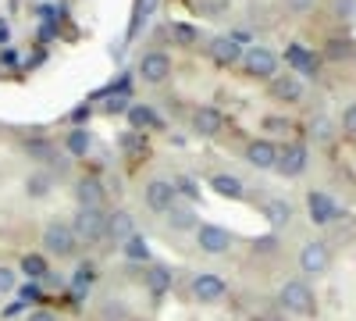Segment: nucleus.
<instances>
[{"label": "nucleus", "instance_id": "1", "mask_svg": "<svg viewBox=\"0 0 356 321\" xmlns=\"http://www.w3.org/2000/svg\"><path fill=\"white\" fill-rule=\"evenodd\" d=\"M72 228H75V236H79L86 246L107 240V214H104V208H79Z\"/></svg>", "mask_w": 356, "mask_h": 321}, {"label": "nucleus", "instance_id": "2", "mask_svg": "<svg viewBox=\"0 0 356 321\" xmlns=\"http://www.w3.org/2000/svg\"><path fill=\"white\" fill-rule=\"evenodd\" d=\"M278 304L289 311V314H300V318H310L317 311V297L307 282H285L278 289Z\"/></svg>", "mask_w": 356, "mask_h": 321}, {"label": "nucleus", "instance_id": "3", "mask_svg": "<svg viewBox=\"0 0 356 321\" xmlns=\"http://www.w3.org/2000/svg\"><path fill=\"white\" fill-rule=\"evenodd\" d=\"M43 246L47 253H57V257H72L75 246H79V236H75V228L65 225V221H50L43 228Z\"/></svg>", "mask_w": 356, "mask_h": 321}, {"label": "nucleus", "instance_id": "4", "mask_svg": "<svg viewBox=\"0 0 356 321\" xmlns=\"http://www.w3.org/2000/svg\"><path fill=\"white\" fill-rule=\"evenodd\" d=\"M239 65H243L246 75H253V79H275V75H278V54H271L267 47H246Z\"/></svg>", "mask_w": 356, "mask_h": 321}, {"label": "nucleus", "instance_id": "5", "mask_svg": "<svg viewBox=\"0 0 356 321\" xmlns=\"http://www.w3.org/2000/svg\"><path fill=\"white\" fill-rule=\"evenodd\" d=\"M139 79L143 82H150V86H161V82H168L171 79V57L164 54V50H150V54H143L139 57Z\"/></svg>", "mask_w": 356, "mask_h": 321}, {"label": "nucleus", "instance_id": "6", "mask_svg": "<svg viewBox=\"0 0 356 321\" xmlns=\"http://www.w3.org/2000/svg\"><path fill=\"white\" fill-rule=\"evenodd\" d=\"M196 246L203 253H228L232 250V232L221 225H196Z\"/></svg>", "mask_w": 356, "mask_h": 321}, {"label": "nucleus", "instance_id": "7", "mask_svg": "<svg viewBox=\"0 0 356 321\" xmlns=\"http://www.w3.org/2000/svg\"><path fill=\"white\" fill-rule=\"evenodd\" d=\"M332 268V246L328 243H307L300 250V272L303 275H324Z\"/></svg>", "mask_w": 356, "mask_h": 321}, {"label": "nucleus", "instance_id": "8", "mask_svg": "<svg viewBox=\"0 0 356 321\" xmlns=\"http://www.w3.org/2000/svg\"><path fill=\"white\" fill-rule=\"evenodd\" d=\"M225 293H228V282L214 272H200L193 279V297L200 304H218V300H225Z\"/></svg>", "mask_w": 356, "mask_h": 321}, {"label": "nucleus", "instance_id": "9", "mask_svg": "<svg viewBox=\"0 0 356 321\" xmlns=\"http://www.w3.org/2000/svg\"><path fill=\"white\" fill-rule=\"evenodd\" d=\"M275 171L285 175V179H296V175H303V171H307V147H303V143H292V147L278 150Z\"/></svg>", "mask_w": 356, "mask_h": 321}, {"label": "nucleus", "instance_id": "10", "mask_svg": "<svg viewBox=\"0 0 356 321\" xmlns=\"http://www.w3.org/2000/svg\"><path fill=\"white\" fill-rule=\"evenodd\" d=\"M307 211H310V221H314V225H332V221L339 218V203L324 193V189H314V193L307 196Z\"/></svg>", "mask_w": 356, "mask_h": 321}, {"label": "nucleus", "instance_id": "11", "mask_svg": "<svg viewBox=\"0 0 356 321\" xmlns=\"http://www.w3.org/2000/svg\"><path fill=\"white\" fill-rule=\"evenodd\" d=\"M143 196H146V208L164 214V211L171 208V203L178 200V189H175V182H168V179H154L150 186L143 189Z\"/></svg>", "mask_w": 356, "mask_h": 321}, {"label": "nucleus", "instance_id": "12", "mask_svg": "<svg viewBox=\"0 0 356 321\" xmlns=\"http://www.w3.org/2000/svg\"><path fill=\"white\" fill-rule=\"evenodd\" d=\"M246 161L257 168V171H271L275 161H278V147L271 139H253L250 147H246Z\"/></svg>", "mask_w": 356, "mask_h": 321}, {"label": "nucleus", "instance_id": "13", "mask_svg": "<svg viewBox=\"0 0 356 321\" xmlns=\"http://www.w3.org/2000/svg\"><path fill=\"white\" fill-rule=\"evenodd\" d=\"M243 43L239 40H232V36H221V40H214L211 43V57H214V65H221V68H232V65H239L243 61Z\"/></svg>", "mask_w": 356, "mask_h": 321}, {"label": "nucleus", "instance_id": "14", "mask_svg": "<svg viewBox=\"0 0 356 321\" xmlns=\"http://www.w3.org/2000/svg\"><path fill=\"white\" fill-rule=\"evenodd\" d=\"M271 97L282 104H300L303 100V82L300 75H275L271 79Z\"/></svg>", "mask_w": 356, "mask_h": 321}, {"label": "nucleus", "instance_id": "15", "mask_svg": "<svg viewBox=\"0 0 356 321\" xmlns=\"http://www.w3.org/2000/svg\"><path fill=\"white\" fill-rule=\"evenodd\" d=\"M225 129V114L218 107H196L193 111V132L196 136H218Z\"/></svg>", "mask_w": 356, "mask_h": 321}, {"label": "nucleus", "instance_id": "16", "mask_svg": "<svg viewBox=\"0 0 356 321\" xmlns=\"http://www.w3.org/2000/svg\"><path fill=\"white\" fill-rule=\"evenodd\" d=\"M285 65L296 68L300 75H317V57H314L303 43H289V47H285Z\"/></svg>", "mask_w": 356, "mask_h": 321}, {"label": "nucleus", "instance_id": "17", "mask_svg": "<svg viewBox=\"0 0 356 321\" xmlns=\"http://www.w3.org/2000/svg\"><path fill=\"white\" fill-rule=\"evenodd\" d=\"M129 125H132V132H146V129H164V122H161V114L150 107V104H132L129 111Z\"/></svg>", "mask_w": 356, "mask_h": 321}, {"label": "nucleus", "instance_id": "18", "mask_svg": "<svg viewBox=\"0 0 356 321\" xmlns=\"http://www.w3.org/2000/svg\"><path fill=\"white\" fill-rule=\"evenodd\" d=\"M129 236H136V218H132L129 211H114V214H107V240L125 243Z\"/></svg>", "mask_w": 356, "mask_h": 321}, {"label": "nucleus", "instance_id": "19", "mask_svg": "<svg viewBox=\"0 0 356 321\" xmlns=\"http://www.w3.org/2000/svg\"><path fill=\"white\" fill-rule=\"evenodd\" d=\"M211 189H214L218 196H225V200H243V196H246L243 179H235V175H225V171L211 175Z\"/></svg>", "mask_w": 356, "mask_h": 321}, {"label": "nucleus", "instance_id": "20", "mask_svg": "<svg viewBox=\"0 0 356 321\" xmlns=\"http://www.w3.org/2000/svg\"><path fill=\"white\" fill-rule=\"evenodd\" d=\"M164 214H168L164 221H168L175 232H189V228H196V225H200V221H196V211H193V208H186V203H178V200L171 203V208H168Z\"/></svg>", "mask_w": 356, "mask_h": 321}, {"label": "nucleus", "instance_id": "21", "mask_svg": "<svg viewBox=\"0 0 356 321\" xmlns=\"http://www.w3.org/2000/svg\"><path fill=\"white\" fill-rule=\"evenodd\" d=\"M75 200H79V208H104V186L97 179H82L75 186Z\"/></svg>", "mask_w": 356, "mask_h": 321}, {"label": "nucleus", "instance_id": "22", "mask_svg": "<svg viewBox=\"0 0 356 321\" xmlns=\"http://www.w3.org/2000/svg\"><path fill=\"white\" fill-rule=\"evenodd\" d=\"M50 189H54V175H50V171L25 175V196H29V200H47Z\"/></svg>", "mask_w": 356, "mask_h": 321}, {"label": "nucleus", "instance_id": "23", "mask_svg": "<svg viewBox=\"0 0 356 321\" xmlns=\"http://www.w3.org/2000/svg\"><path fill=\"white\" fill-rule=\"evenodd\" d=\"M264 218L271 221V228H285L292 221V203L289 200H267L264 203Z\"/></svg>", "mask_w": 356, "mask_h": 321}, {"label": "nucleus", "instance_id": "24", "mask_svg": "<svg viewBox=\"0 0 356 321\" xmlns=\"http://www.w3.org/2000/svg\"><path fill=\"white\" fill-rule=\"evenodd\" d=\"M65 147H68V154H72V157H86V154H89V147H93V136H89V129L75 125V129L68 132V139H65Z\"/></svg>", "mask_w": 356, "mask_h": 321}, {"label": "nucleus", "instance_id": "25", "mask_svg": "<svg viewBox=\"0 0 356 321\" xmlns=\"http://www.w3.org/2000/svg\"><path fill=\"white\" fill-rule=\"evenodd\" d=\"M22 275H25L29 282H40V279H47V275H50V268H47V257H43V253H25V257H22Z\"/></svg>", "mask_w": 356, "mask_h": 321}, {"label": "nucleus", "instance_id": "26", "mask_svg": "<svg viewBox=\"0 0 356 321\" xmlns=\"http://www.w3.org/2000/svg\"><path fill=\"white\" fill-rule=\"evenodd\" d=\"M146 285H150L154 293H168V289H171V272L164 265H154L150 275H146Z\"/></svg>", "mask_w": 356, "mask_h": 321}, {"label": "nucleus", "instance_id": "27", "mask_svg": "<svg viewBox=\"0 0 356 321\" xmlns=\"http://www.w3.org/2000/svg\"><path fill=\"white\" fill-rule=\"evenodd\" d=\"M171 36H175V43L178 47H196L200 43V29H193V25H171Z\"/></svg>", "mask_w": 356, "mask_h": 321}, {"label": "nucleus", "instance_id": "28", "mask_svg": "<svg viewBox=\"0 0 356 321\" xmlns=\"http://www.w3.org/2000/svg\"><path fill=\"white\" fill-rule=\"evenodd\" d=\"M125 257L129 260H150V243H146L143 236H129L125 240Z\"/></svg>", "mask_w": 356, "mask_h": 321}, {"label": "nucleus", "instance_id": "29", "mask_svg": "<svg viewBox=\"0 0 356 321\" xmlns=\"http://www.w3.org/2000/svg\"><path fill=\"white\" fill-rule=\"evenodd\" d=\"M154 8H157V0H136V8H132V29H129L132 36L139 33V25L154 15Z\"/></svg>", "mask_w": 356, "mask_h": 321}, {"label": "nucleus", "instance_id": "30", "mask_svg": "<svg viewBox=\"0 0 356 321\" xmlns=\"http://www.w3.org/2000/svg\"><path fill=\"white\" fill-rule=\"evenodd\" d=\"M25 150H29V157H36V161H54V147L47 139H29Z\"/></svg>", "mask_w": 356, "mask_h": 321}, {"label": "nucleus", "instance_id": "31", "mask_svg": "<svg viewBox=\"0 0 356 321\" xmlns=\"http://www.w3.org/2000/svg\"><path fill=\"white\" fill-rule=\"evenodd\" d=\"M93 282H97V268L93 265H79V272H75V293H86Z\"/></svg>", "mask_w": 356, "mask_h": 321}, {"label": "nucleus", "instance_id": "32", "mask_svg": "<svg viewBox=\"0 0 356 321\" xmlns=\"http://www.w3.org/2000/svg\"><path fill=\"white\" fill-rule=\"evenodd\" d=\"M353 54H356V50H353L349 40H332V43H328V57H332V61H349Z\"/></svg>", "mask_w": 356, "mask_h": 321}, {"label": "nucleus", "instance_id": "33", "mask_svg": "<svg viewBox=\"0 0 356 321\" xmlns=\"http://www.w3.org/2000/svg\"><path fill=\"white\" fill-rule=\"evenodd\" d=\"M175 189L182 193V196H189V200H196V196H200V189H196V182L189 179V175H182V179H175Z\"/></svg>", "mask_w": 356, "mask_h": 321}, {"label": "nucleus", "instance_id": "34", "mask_svg": "<svg viewBox=\"0 0 356 321\" xmlns=\"http://www.w3.org/2000/svg\"><path fill=\"white\" fill-rule=\"evenodd\" d=\"M310 132H314V139H332V122L317 118V122H310Z\"/></svg>", "mask_w": 356, "mask_h": 321}, {"label": "nucleus", "instance_id": "35", "mask_svg": "<svg viewBox=\"0 0 356 321\" xmlns=\"http://www.w3.org/2000/svg\"><path fill=\"white\" fill-rule=\"evenodd\" d=\"M122 318H125L122 300H107V307H104V321H122Z\"/></svg>", "mask_w": 356, "mask_h": 321}, {"label": "nucleus", "instance_id": "36", "mask_svg": "<svg viewBox=\"0 0 356 321\" xmlns=\"http://www.w3.org/2000/svg\"><path fill=\"white\" fill-rule=\"evenodd\" d=\"M342 132L356 136V104H349V107L342 111Z\"/></svg>", "mask_w": 356, "mask_h": 321}, {"label": "nucleus", "instance_id": "37", "mask_svg": "<svg viewBox=\"0 0 356 321\" xmlns=\"http://www.w3.org/2000/svg\"><path fill=\"white\" fill-rule=\"evenodd\" d=\"M15 282H18V275H15L11 268H4V265H0V293H11V289H15Z\"/></svg>", "mask_w": 356, "mask_h": 321}, {"label": "nucleus", "instance_id": "38", "mask_svg": "<svg viewBox=\"0 0 356 321\" xmlns=\"http://www.w3.org/2000/svg\"><path fill=\"white\" fill-rule=\"evenodd\" d=\"M267 132H289V118H264Z\"/></svg>", "mask_w": 356, "mask_h": 321}, {"label": "nucleus", "instance_id": "39", "mask_svg": "<svg viewBox=\"0 0 356 321\" xmlns=\"http://www.w3.org/2000/svg\"><path fill=\"white\" fill-rule=\"evenodd\" d=\"M43 293H40V285L36 282H29V285H22V304H29V300H40Z\"/></svg>", "mask_w": 356, "mask_h": 321}, {"label": "nucleus", "instance_id": "40", "mask_svg": "<svg viewBox=\"0 0 356 321\" xmlns=\"http://www.w3.org/2000/svg\"><path fill=\"white\" fill-rule=\"evenodd\" d=\"M25 321H57L50 311H33V314H25Z\"/></svg>", "mask_w": 356, "mask_h": 321}, {"label": "nucleus", "instance_id": "41", "mask_svg": "<svg viewBox=\"0 0 356 321\" xmlns=\"http://www.w3.org/2000/svg\"><path fill=\"white\" fill-rule=\"evenodd\" d=\"M107 114H114V111H129L125 107V97H118V100H107V107H104Z\"/></svg>", "mask_w": 356, "mask_h": 321}, {"label": "nucleus", "instance_id": "42", "mask_svg": "<svg viewBox=\"0 0 356 321\" xmlns=\"http://www.w3.org/2000/svg\"><path fill=\"white\" fill-rule=\"evenodd\" d=\"M335 8H339V15H342V11H346V15H353V11H356V0H339Z\"/></svg>", "mask_w": 356, "mask_h": 321}, {"label": "nucleus", "instance_id": "43", "mask_svg": "<svg viewBox=\"0 0 356 321\" xmlns=\"http://www.w3.org/2000/svg\"><path fill=\"white\" fill-rule=\"evenodd\" d=\"M314 4V0H289V8H296V11H307Z\"/></svg>", "mask_w": 356, "mask_h": 321}, {"label": "nucleus", "instance_id": "44", "mask_svg": "<svg viewBox=\"0 0 356 321\" xmlns=\"http://www.w3.org/2000/svg\"><path fill=\"white\" fill-rule=\"evenodd\" d=\"M72 118H75V122H89V107H79V111L72 114Z\"/></svg>", "mask_w": 356, "mask_h": 321}, {"label": "nucleus", "instance_id": "45", "mask_svg": "<svg viewBox=\"0 0 356 321\" xmlns=\"http://www.w3.org/2000/svg\"><path fill=\"white\" fill-rule=\"evenodd\" d=\"M260 250H275V236H267V240H257Z\"/></svg>", "mask_w": 356, "mask_h": 321}]
</instances>
